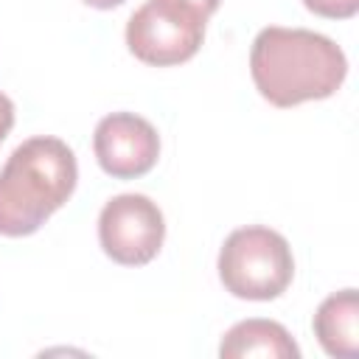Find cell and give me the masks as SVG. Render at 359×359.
I'll return each mask as SVG.
<instances>
[{
    "instance_id": "obj_1",
    "label": "cell",
    "mask_w": 359,
    "mask_h": 359,
    "mask_svg": "<svg viewBox=\"0 0 359 359\" xmlns=\"http://www.w3.org/2000/svg\"><path fill=\"white\" fill-rule=\"evenodd\" d=\"M250 76L261 98L289 109L334 95L348 76V59L325 34L269 25L252 39Z\"/></svg>"
},
{
    "instance_id": "obj_2",
    "label": "cell",
    "mask_w": 359,
    "mask_h": 359,
    "mask_svg": "<svg viewBox=\"0 0 359 359\" xmlns=\"http://www.w3.org/2000/svg\"><path fill=\"white\" fill-rule=\"evenodd\" d=\"M76 182L79 163L65 140L53 135L22 140L0 168V236L36 233L73 196Z\"/></svg>"
},
{
    "instance_id": "obj_3",
    "label": "cell",
    "mask_w": 359,
    "mask_h": 359,
    "mask_svg": "<svg viewBox=\"0 0 359 359\" xmlns=\"http://www.w3.org/2000/svg\"><path fill=\"white\" fill-rule=\"evenodd\" d=\"M294 278L289 241L269 227L233 230L219 250V280L241 300H275Z\"/></svg>"
},
{
    "instance_id": "obj_4",
    "label": "cell",
    "mask_w": 359,
    "mask_h": 359,
    "mask_svg": "<svg viewBox=\"0 0 359 359\" xmlns=\"http://www.w3.org/2000/svg\"><path fill=\"white\" fill-rule=\"evenodd\" d=\"M208 14L185 0H146L126 22V45L151 67L182 65L202 48Z\"/></svg>"
},
{
    "instance_id": "obj_5",
    "label": "cell",
    "mask_w": 359,
    "mask_h": 359,
    "mask_svg": "<svg viewBox=\"0 0 359 359\" xmlns=\"http://www.w3.org/2000/svg\"><path fill=\"white\" fill-rule=\"evenodd\" d=\"M101 250L121 266H143L165 241V219L146 194H118L98 216Z\"/></svg>"
},
{
    "instance_id": "obj_6",
    "label": "cell",
    "mask_w": 359,
    "mask_h": 359,
    "mask_svg": "<svg viewBox=\"0 0 359 359\" xmlns=\"http://www.w3.org/2000/svg\"><path fill=\"white\" fill-rule=\"evenodd\" d=\"M93 151L109 177L135 180L157 165L160 135L146 118L135 112H112L98 121L93 132Z\"/></svg>"
},
{
    "instance_id": "obj_7",
    "label": "cell",
    "mask_w": 359,
    "mask_h": 359,
    "mask_svg": "<svg viewBox=\"0 0 359 359\" xmlns=\"http://www.w3.org/2000/svg\"><path fill=\"white\" fill-rule=\"evenodd\" d=\"M314 337L328 356L356 359L359 353V294L342 289L328 294L314 311Z\"/></svg>"
},
{
    "instance_id": "obj_8",
    "label": "cell",
    "mask_w": 359,
    "mask_h": 359,
    "mask_svg": "<svg viewBox=\"0 0 359 359\" xmlns=\"http://www.w3.org/2000/svg\"><path fill=\"white\" fill-rule=\"evenodd\" d=\"M222 359H244V356H266V359H300V348L292 334L275 320H241L236 323L219 345Z\"/></svg>"
},
{
    "instance_id": "obj_9",
    "label": "cell",
    "mask_w": 359,
    "mask_h": 359,
    "mask_svg": "<svg viewBox=\"0 0 359 359\" xmlns=\"http://www.w3.org/2000/svg\"><path fill=\"white\" fill-rule=\"evenodd\" d=\"M303 6L328 20H348L359 11V0H303Z\"/></svg>"
},
{
    "instance_id": "obj_10",
    "label": "cell",
    "mask_w": 359,
    "mask_h": 359,
    "mask_svg": "<svg viewBox=\"0 0 359 359\" xmlns=\"http://www.w3.org/2000/svg\"><path fill=\"white\" fill-rule=\"evenodd\" d=\"M11 126H14V101L0 90V143L8 137Z\"/></svg>"
},
{
    "instance_id": "obj_11",
    "label": "cell",
    "mask_w": 359,
    "mask_h": 359,
    "mask_svg": "<svg viewBox=\"0 0 359 359\" xmlns=\"http://www.w3.org/2000/svg\"><path fill=\"white\" fill-rule=\"evenodd\" d=\"M185 3L196 6V8L202 11V14H208V17H210V14H213V11L219 8V3H222V0H185Z\"/></svg>"
},
{
    "instance_id": "obj_12",
    "label": "cell",
    "mask_w": 359,
    "mask_h": 359,
    "mask_svg": "<svg viewBox=\"0 0 359 359\" xmlns=\"http://www.w3.org/2000/svg\"><path fill=\"white\" fill-rule=\"evenodd\" d=\"M81 3H87V6H93V8H101V11H107V8H115V6H121L123 0H81Z\"/></svg>"
}]
</instances>
